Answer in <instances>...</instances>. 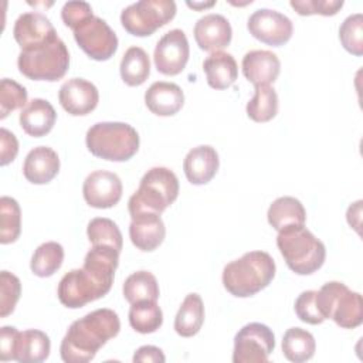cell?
I'll use <instances>...</instances> for the list:
<instances>
[{
  "label": "cell",
  "mask_w": 363,
  "mask_h": 363,
  "mask_svg": "<svg viewBox=\"0 0 363 363\" xmlns=\"http://www.w3.org/2000/svg\"><path fill=\"white\" fill-rule=\"evenodd\" d=\"M122 182L119 176L108 170H95L86 176L82 184L85 201L95 208H111L122 197Z\"/></svg>",
  "instance_id": "15"
},
{
  "label": "cell",
  "mask_w": 363,
  "mask_h": 363,
  "mask_svg": "<svg viewBox=\"0 0 363 363\" xmlns=\"http://www.w3.org/2000/svg\"><path fill=\"white\" fill-rule=\"evenodd\" d=\"M129 237L132 244L140 251H153L164 240L166 227L160 214L139 213L130 217Z\"/></svg>",
  "instance_id": "18"
},
{
  "label": "cell",
  "mask_w": 363,
  "mask_h": 363,
  "mask_svg": "<svg viewBox=\"0 0 363 363\" xmlns=\"http://www.w3.org/2000/svg\"><path fill=\"white\" fill-rule=\"evenodd\" d=\"M189 55L190 47L184 31L173 28L157 41L153 52V61L160 74L177 75L184 69Z\"/></svg>",
  "instance_id": "13"
},
{
  "label": "cell",
  "mask_w": 363,
  "mask_h": 363,
  "mask_svg": "<svg viewBox=\"0 0 363 363\" xmlns=\"http://www.w3.org/2000/svg\"><path fill=\"white\" fill-rule=\"evenodd\" d=\"M129 323L139 333H153L163 323V312L156 301H140L132 303Z\"/></svg>",
  "instance_id": "32"
},
{
  "label": "cell",
  "mask_w": 363,
  "mask_h": 363,
  "mask_svg": "<svg viewBox=\"0 0 363 363\" xmlns=\"http://www.w3.org/2000/svg\"><path fill=\"white\" fill-rule=\"evenodd\" d=\"M289 4L299 16H335L343 7V0H291Z\"/></svg>",
  "instance_id": "39"
},
{
  "label": "cell",
  "mask_w": 363,
  "mask_h": 363,
  "mask_svg": "<svg viewBox=\"0 0 363 363\" xmlns=\"http://www.w3.org/2000/svg\"><path fill=\"white\" fill-rule=\"evenodd\" d=\"M241 67L244 77L255 86L275 82L281 71L279 58L268 50L248 51L242 58Z\"/></svg>",
  "instance_id": "19"
},
{
  "label": "cell",
  "mask_w": 363,
  "mask_h": 363,
  "mask_svg": "<svg viewBox=\"0 0 363 363\" xmlns=\"http://www.w3.org/2000/svg\"><path fill=\"white\" fill-rule=\"evenodd\" d=\"M50 337L38 329H27L18 333L14 347V360L21 363H40L50 356Z\"/></svg>",
  "instance_id": "25"
},
{
  "label": "cell",
  "mask_w": 363,
  "mask_h": 363,
  "mask_svg": "<svg viewBox=\"0 0 363 363\" xmlns=\"http://www.w3.org/2000/svg\"><path fill=\"white\" fill-rule=\"evenodd\" d=\"M119 330L121 320L115 311L95 309L69 325L60 346L61 359L65 363H86Z\"/></svg>",
  "instance_id": "2"
},
{
  "label": "cell",
  "mask_w": 363,
  "mask_h": 363,
  "mask_svg": "<svg viewBox=\"0 0 363 363\" xmlns=\"http://www.w3.org/2000/svg\"><path fill=\"white\" fill-rule=\"evenodd\" d=\"M194 40L203 51H221L231 43L233 30L230 21L217 13L200 17L193 28Z\"/></svg>",
  "instance_id": "17"
},
{
  "label": "cell",
  "mask_w": 363,
  "mask_h": 363,
  "mask_svg": "<svg viewBox=\"0 0 363 363\" xmlns=\"http://www.w3.org/2000/svg\"><path fill=\"white\" fill-rule=\"evenodd\" d=\"M176 16L173 0H140L121 13L122 27L132 35L147 37Z\"/></svg>",
  "instance_id": "9"
},
{
  "label": "cell",
  "mask_w": 363,
  "mask_h": 363,
  "mask_svg": "<svg viewBox=\"0 0 363 363\" xmlns=\"http://www.w3.org/2000/svg\"><path fill=\"white\" fill-rule=\"evenodd\" d=\"M55 119L57 113L54 106L43 98H34L27 102L18 116L21 129L33 138L47 135L52 129Z\"/></svg>",
  "instance_id": "23"
},
{
  "label": "cell",
  "mask_w": 363,
  "mask_h": 363,
  "mask_svg": "<svg viewBox=\"0 0 363 363\" xmlns=\"http://www.w3.org/2000/svg\"><path fill=\"white\" fill-rule=\"evenodd\" d=\"M214 4H216V1H208V3H190V1H187V6H189V7L197 9V10H200V9H207V7H211V6H214Z\"/></svg>",
  "instance_id": "45"
},
{
  "label": "cell",
  "mask_w": 363,
  "mask_h": 363,
  "mask_svg": "<svg viewBox=\"0 0 363 363\" xmlns=\"http://www.w3.org/2000/svg\"><path fill=\"white\" fill-rule=\"evenodd\" d=\"M92 14V7L86 1H67L61 9V18L67 27H69L72 31L86 18H89Z\"/></svg>",
  "instance_id": "41"
},
{
  "label": "cell",
  "mask_w": 363,
  "mask_h": 363,
  "mask_svg": "<svg viewBox=\"0 0 363 363\" xmlns=\"http://www.w3.org/2000/svg\"><path fill=\"white\" fill-rule=\"evenodd\" d=\"M275 347L272 330L259 322L242 326L234 337V363H264Z\"/></svg>",
  "instance_id": "10"
},
{
  "label": "cell",
  "mask_w": 363,
  "mask_h": 363,
  "mask_svg": "<svg viewBox=\"0 0 363 363\" xmlns=\"http://www.w3.org/2000/svg\"><path fill=\"white\" fill-rule=\"evenodd\" d=\"M27 105V89L10 78L0 81V118Z\"/></svg>",
  "instance_id": "37"
},
{
  "label": "cell",
  "mask_w": 363,
  "mask_h": 363,
  "mask_svg": "<svg viewBox=\"0 0 363 363\" xmlns=\"http://www.w3.org/2000/svg\"><path fill=\"white\" fill-rule=\"evenodd\" d=\"M86 235L92 245H109L121 252L123 238L119 227L111 218L95 217L88 223Z\"/></svg>",
  "instance_id": "35"
},
{
  "label": "cell",
  "mask_w": 363,
  "mask_h": 363,
  "mask_svg": "<svg viewBox=\"0 0 363 363\" xmlns=\"http://www.w3.org/2000/svg\"><path fill=\"white\" fill-rule=\"evenodd\" d=\"M119 254L109 245H92L82 268L71 269L61 278L57 288L60 302L67 308L78 309L106 295L113 284Z\"/></svg>",
  "instance_id": "1"
},
{
  "label": "cell",
  "mask_w": 363,
  "mask_h": 363,
  "mask_svg": "<svg viewBox=\"0 0 363 363\" xmlns=\"http://www.w3.org/2000/svg\"><path fill=\"white\" fill-rule=\"evenodd\" d=\"M88 150L104 160L126 162L139 149L136 129L125 122H98L85 135Z\"/></svg>",
  "instance_id": "5"
},
{
  "label": "cell",
  "mask_w": 363,
  "mask_h": 363,
  "mask_svg": "<svg viewBox=\"0 0 363 363\" xmlns=\"http://www.w3.org/2000/svg\"><path fill=\"white\" fill-rule=\"evenodd\" d=\"M166 360L162 349L156 346H140L135 354H133V362L135 363H163Z\"/></svg>",
  "instance_id": "44"
},
{
  "label": "cell",
  "mask_w": 363,
  "mask_h": 363,
  "mask_svg": "<svg viewBox=\"0 0 363 363\" xmlns=\"http://www.w3.org/2000/svg\"><path fill=\"white\" fill-rule=\"evenodd\" d=\"M179 196V179L167 167L149 169L140 179L138 190L128 201L130 217L139 213L162 214Z\"/></svg>",
  "instance_id": "6"
},
{
  "label": "cell",
  "mask_w": 363,
  "mask_h": 363,
  "mask_svg": "<svg viewBox=\"0 0 363 363\" xmlns=\"http://www.w3.org/2000/svg\"><path fill=\"white\" fill-rule=\"evenodd\" d=\"M123 296L132 305L140 301H157L159 284L156 277L149 271H136L123 282Z\"/></svg>",
  "instance_id": "30"
},
{
  "label": "cell",
  "mask_w": 363,
  "mask_h": 363,
  "mask_svg": "<svg viewBox=\"0 0 363 363\" xmlns=\"http://www.w3.org/2000/svg\"><path fill=\"white\" fill-rule=\"evenodd\" d=\"M21 233V210L13 197L0 199V242H14Z\"/></svg>",
  "instance_id": "34"
},
{
  "label": "cell",
  "mask_w": 363,
  "mask_h": 363,
  "mask_svg": "<svg viewBox=\"0 0 363 363\" xmlns=\"http://www.w3.org/2000/svg\"><path fill=\"white\" fill-rule=\"evenodd\" d=\"M203 71L207 84L214 89H225L231 86L238 77L237 61L225 51L211 52L203 62Z\"/></svg>",
  "instance_id": "24"
},
{
  "label": "cell",
  "mask_w": 363,
  "mask_h": 363,
  "mask_svg": "<svg viewBox=\"0 0 363 363\" xmlns=\"http://www.w3.org/2000/svg\"><path fill=\"white\" fill-rule=\"evenodd\" d=\"M316 349L315 337L305 329L289 328L282 337V353L294 363H302L313 357Z\"/></svg>",
  "instance_id": "29"
},
{
  "label": "cell",
  "mask_w": 363,
  "mask_h": 363,
  "mask_svg": "<svg viewBox=\"0 0 363 363\" xmlns=\"http://www.w3.org/2000/svg\"><path fill=\"white\" fill-rule=\"evenodd\" d=\"M247 115L254 122H268L278 113V95L271 85H257L247 104Z\"/></svg>",
  "instance_id": "33"
},
{
  "label": "cell",
  "mask_w": 363,
  "mask_h": 363,
  "mask_svg": "<svg viewBox=\"0 0 363 363\" xmlns=\"http://www.w3.org/2000/svg\"><path fill=\"white\" fill-rule=\"evenodd\" d=\"M121 78L129 86L142 85L150 74V60L147 52L140 47H129L119 65Z\"/></svg>",
  "instance_id": "28"
},
{
  "label": "cell",
  "mask_w": 363,
  "mask_h": 363,
  "mask_svg": "<svg viewBox=\"0 0 363 363\" xmlns=\"http://www.w3.org/2000/svg\"><path fill=\"white\" fill-rule=\"evenodd\" d=\"M275 261L265 251H250L223 269L224 288L237 298H248L267 288L275 277Z\"/></svg>",
  "instance_id": "3"
},
{
  "label": "cell",
  "mask_w": 363,
  "mask_h": 363,
  "mask_svg": "<svg viewBox=\"0 0 363 363\" xmlns=\"http://www.w3.org/2000/svg\"><path fill=\"white\" fill-rule=\"evenodd\" d=\"M58 101L69 115L84 116L96 108L99 92L92 82L84 78H71L61 85Z\"/></svg>",
  "instance_id": "16"
},
{
  "label": "cell",
  "mask_w": 363,
  "mask_h": 363,
  "mask_svg": "<svg viewBox=\"0 0 363 363\" xmlns=\"http://www.w3.org/2000/svg\"><path fill=\"white\" fill-rule=\"evenodd\" d=\"M78 47L95 61L109 60L118 50V37L105 20L91 16L74 30Z\"/></svg>",
  "instance_id": "11"
},
{
  "label": "cell",
  "mask_w": 363,
  "mask_h": 363,
  "mask_svg": "<svg viewBox=\"0 0 363 363\" xmlns=\"http://www.w3.org/2000/svg\"><path fill=\"white\" fill-rule=\"evenodd\" d=\"M20 294H21L20 279L9 271H1L0 272V316L1 318L9 316L14 311L20 299Z\"/></svg>",
  "instance_id": "38"
},
{
  "label": "cell",
  "mask_w": 363,
  "mask_h": 363,
  "mask_svg": "<svg viewBox=\"0 0 363 363\" xmlns=\"http://www.w3.org/2000/svg\"><path fill=\"white\" fill-rule=\"evenodd\" d=\"M267 217L269 225L277 231H281L292 225H305L306 211L298 199L282 196L271 203Z\"/></svg>",
  "instance_id": "26"
},
{
  "label": "cell",
  "mask_w": 363,
  "mask_h": 363,
  "mask_svg": "<svg viewBox=\"0 0 363 363\" xmlns=\"http://www.w3.org/2000/svg\"><path fill=\"white\" fill-rule=\"evenodd\" d=\"M204 322V305L199 294H189L183 299L176 318L174 330L183 337H191L199 333Z\"/></svg>",
  "instance_id": "27"
},
{
  "label": "cell",
  "mask_w": 363,
  "mask_h": 363,
  "mask_svg": "<svg viewBox=\"0 0 363 363\" xmlns=\"http://www.w3.org/2000/svg\"><path fill=\"white\" fill-rule=\"evenodd\" d=\"M18 71L33 81H58L69 67V52L58 37L54 41L30 51H20Z\"/></svg>",
  "instance_id": "8"
},
{
  "label": "cell",
  "mask_w": 363,
  "mask_h": 363,
  "mask_svg": "<svg viewBox=\"0 0 363 363\" xmlns=\"http://www.w3.org/2000/svg\"><path fill=\"white\" fill-rule=\"evenodd\" d=\"M18 333L14 326H3L0 329V359L3 362L14 360V347Z\"/></svg>",
  "instance_id": "43"
},
{
  "label": "cell",
  "mask_w": 363,
  "mask_h": 363,
  "mask_svg": "<svg viewBox=\"0 0 363 363\" xmlns=\"http://www.w3.org/2000/svg\"><path fill=\"white\" fill-rule=\"evenodd\" d=\"M316 291L309 289V291H303L299 294V296L295 301V313L296 316L309 325H319L322 323L325 319L320 315V312L318 311L316 306Z\"/></svg>",
  "instance_id": "40"
},
{
  "label": "cell",
  "mask_w": 363,
  "mask_h": 363,
  "mask_svg": "<svg viewBox=\"0 0 363 363\" xmlns=\"http://www.w3.org/2000/svg\"><path fill=\"white\" fill-rule=\"evenodd\" d=\"M60 172V157L57 152L48 146H37L31 149L23 164L24 177L33 184H47Z\"/></svg>",
  "instance_id": "21"
},
{
  "label": "cell",
  "mask_w": 363,
  "mask_h": 363,
  "mask_svg": "<svg viewBox=\"0 0 363 363\" xmlns=\"http://www.w3.org/2000/svg\"><path fill=\"white\" fill-rule=\"evenodd\" d=\"M277 247L288 268L298 275L313 274L326 258L325 244L305 225H292L278 231Z\"/></svg>",
  "instance_id": "4"
},
{
  "label": "cell",
  "mask_w": 363,
  "mask_h": 363,
  "mask_svg": "<svg viewBox=\"0 0 363 363\" xmlns=\"http://www.w3.org/2000/svg\"><path fill=\"white\" fill-rule=\"evenodd\" d=\"M339 40L343 48L360 57L363 54V16L362 13H354L347 16L340 28H339Z\"/></svg>",
  "instance_id": "36"
},
{
  "label": "cell",
  "mask_w": 363,
  "mask_h": 363,
  "mask_svg": "<svg viewBox=\"0 0 363 363\" xmlns=\"http://www.w3.org/2000/svg\"><path fill=\"white\" fill-rule=\"evenodd\" d=\"M250 34L258 41L271 45L281 47L292 37V21L282 13L271 9L255 10L247 21Z\"/></svg>",
  "instance_id": "12"
},
{
  "label": "cell",
  "mask_w": 363,
  "mask_h": 363,
  "mask_svg": "<svg viewBox=\"0 0 363 363\" xmlns=\"http://www.w3.org/2000/svg\"><path fill=\"white\" fill-rule=\"evenodd\" d=\"M64 248L55 241H47L37 247L31 257L30 268L34 275L47 278L54 275L62 265Z\"/></svg>",
  "instance_id": "31"
},
{
  "label": "cell",
  "mask_w": 363,
  "mask_h": 363,
  "mask_svg": "<svg viewBox=\"0 0 363 363\" xmlns=\"http://www.w3.org/2000/svg\"><path fill=\"white\" fill-rule=\"evenodd\" d=\"M220 166L218 153L213 146L200 145L189 150L183 160V170L191 184H206L217 173Z\"/></svg>",
  "instance_id": "20"
},
{
  "label": "cell",
  "mask_w": 363,
  "mask_h": 363,
  "mask_svg": "<svg viewBox=\"0 0 363 363\" xmlns=\"http://www.w3.org/2000/svg\"><path fill=\"white\" fill-rule=\"evenodd\" d=\"M13 35L21 51L40 48L58 38L50 18L38 11H28L18 16L13 27Z\"/></svg>",
  "instance_id": "14"
},
{
  "label": "cell",
  "mask_w": 363,
  "mask_h": 363,
  "mask_svg": "<svg viewBox=\"0 0 363 363\" xmlns=\"http://www.w3.org/2000/svg\"><path fill=\"white\" fill-rule=\"evenodd\" d=\"M145 104L157 116H172L182 109L184 94L174 82L156 81L146 89Z\"/></svg>",
  "instance_id": "22"
},
{
  "label": "cell",
  "mask_w": 363,
  "mask_h": 363,
  "mask_svg": "<svg viewBox=\"0 0 363 363\" xmlns=\"http://www.w3.org/2000/svg\"><path fill=\"white\" fill-rule=\"evenodd\" d=\"M18 153V142L14 133L6 128L0 129V164L6 166L11 163Z\"/></svg>",
  "instance_id": "42"
},
{
  "label": "cell",
  "mask_w": 363,
  "mask_h": 363,
  "mask_svg": "<svg viewBox=\"0 0 363 363\" xmlns=\"http://www.w3.org/2000/svg\"><path fill=\"white\" fill-rule=\"evenodd\" d=\"M316 306L323 319H333L343 329H354L363 322V299L345 284L330 281L316 291Z\"/></svg>",
  "instance_id": "7"
}]
</instances>
